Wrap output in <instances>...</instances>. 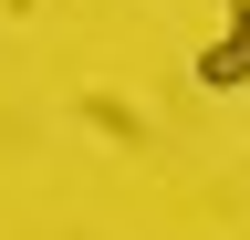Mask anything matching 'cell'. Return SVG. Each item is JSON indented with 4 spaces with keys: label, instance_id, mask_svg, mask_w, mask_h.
Returning a JSON list of instances; mask_svg holds the SVG:
<instances>
[{
    "label": "cell",
    "instance_id": "1",
    "mask_svg": "<svg viewBox=\"0 0 250 240\" xmlns=\"http://www.w3.org/2000/svg\"><path fill=\"white\" fill-rule=\"evenodd\" d=\"M198 84H208V94L250 84V42H240V32H229V42H208V52H198Z\"/></svg>",
    "mask_w": 250,
    "mask_h": 240
},
{
    "label": "cell",
    "instance_id": "2",
    "mask_svg": "<svg viewBox=\"0 0 250 240\" xmlns=\"http://www.w3.org/2000/svg\"><path fill=\"white\" fill-rule=\"evenodd\" d=\"M229 32H240V42H250V0H229Z\"/></svg>",
    "mask_w": 250,
    "mask_h": 240
}]
</instances>
